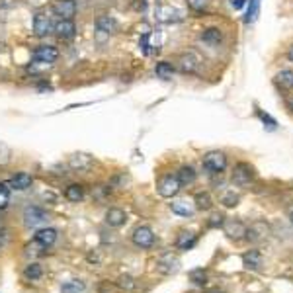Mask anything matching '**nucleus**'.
I'll return each mask as SVG.
<instances>
[{
  "label": "nucleus",
  "mask_w": 293,
  "mask_h": 293,
  "mask_svg": "<svg viewBox=\"0 0 293 293\" xmlns=\"http://www.w3.org/2000/svg\"><path fill=\"white\" fill-rule=\"evenodd\" d=\"M225 217L221 213H215V215H211V219H209V227H221L225 221H223Z\"/></svg>",
  "instance_id": "72a5a7b5"
},
{
  "label": "nucleus",
  "mask_w": 293,
  "mask_h": 293,
  "mask_svg": "<svg viewBox=\"0 0 293 293\" xmlns=\"http://www.w3.org/2000/svg\"><path fill=\"white\" fill-rule=\"evenodd\" d=\"M65 198L68 201H72V203H79L84 198V188L80 184H70V186L65 188Z\"/></svg>",
  "instance_id": "412c9836"
},
{
  "label": "nucleus",
  "mask_w": 293,
  "mask_h": 293,
  "mask_svg": "<svg viewBox=\"0 0 293 293\" xmlns=\"http://www.w3.org/2000/svg\"><path fill=\"white\" fill-rule=\"evenodd\" d=\"M291 223H293V213H291Z\"/></svg>",
  "instance_id": "ea45409f"
},
{
  "label": "nucleus",
  "mask_w": 293,
  "mask_h": 293,
  "mask_svg": "<svg viewBox=\"0 0 293 293\" xmlns=\"http://www.w3.org/2000/svg\"><path fill=\"white\" fill-rule=\"evenodd\" d=\"M47 221V211L38 205H27L24 209V225L26 227H40Z\"/></svg>",
  "instance_id": "7ed1b4c3"
},
{
  "label": "nucleus",
  "mask_w": 293,
  "mask_h": 293,
  "mask_svg": "<svg viewBox=\"0 0 293 293\" xmlns=\"http://www.w3.org/2000/svg\"><path fill=\"white\" fill-rule=\"evenodd\" d=\"M229 4H231V8H235V10H240V8L246 4V0H229Z\"/></svg>",
  "instance_id": "c9c22d12"
},
{
  "label": "nucleus",
  "mask_w": 293,
  "mask_h": 293,
  "mask_svg": "<svg viewBox=\"0 0 293 293\" xmlns=\"http://www.w3.org/2000/svg\"><path fill=\"white\" fill-rule=\"evenodd\" d=\"M194 201H196V207H198V209H209V207L213 205L211 196H209L207 192H200V194H196Z\"/></svg>",
  "instance_id": "bb28decb"
},
{
  "label": "nucleus",
  "mask_w": 293,
  "mask_h": 293,
  "mask_svg": "<svg viewBox=\"0 0 293 293\" xmlns=\"http://www.w3.org/2000/svg\"><path fill=\"white\" fill-rule=\"evenodd\" d=\"M242 264L248 270H258V268L262 266V256H260L258 250H250V252H246L242 256Z\"/></svg>",
  "instance_id": "aec40b11"
},
{
  "label": "nucleus",
  "mask_w": 293,
  "mask_h": 293,
  "mask_svg": "<svg viewBox=\"0 0 293 293\" xmlns=\"http://www.w3.org/2000/svg\"><path fill=\"white\" fill-rule=\"evenodd\" d=\"M131 239H133V242L139 246V248H151V246L155 244V233H153V229H151V227L139 225L133 231Z\"/></svg>",
  "instance_id": "f03ea898"
},
{
  "label": "nucleus",
  "mask_w": 293,
  "mask_h": 293,
  "mask_svg": "<svg viewBox=\"0 0 293 293\" xmlns=\"http://www.w3.org/2000/svg\"><path fill=\"white\" fill-rule=\"evenodd\" d=\"M254 178V168L246 162H240L235 166V172H233V182L237 186H246L250 180Z\"/></svg>",
  "instance_id": "0eeeda50"
},
{
  "label": "nucleus",
  "mask_w": 293,
  "mask_h": 293,
  "mask_svg": "<svg viewBox=\"0 0 293 293\" xmlns=\"http://www.w3.org/2000/svg\"><path fill=\"white\" fill-rule=\"evenodd\" d=\"M10 203V186L6 182H0V209H6Z\"/></svg>",
  "instance_id": "cd10ccee"
},
{
  "label": "nucleus",
  "mask_w": 293,
  "mask_h": 293,
  "mask_svg": "<svg viewBox=\"0 0 293 293\" xmlns=\"http://www.w3.org/2000/svg\"><path fill=\"white\" fill-rule=\"evenodd\" d=\"M170 209H172V213L182 215V217H192V215H194V207H192V203H188L186 200L172 201V203H170Z\"/></svg>",
  "instance_id": "6ab92c4d"
},
{
  "label": "nucleus",
  "mask_w": 293,
  "mask_h": 293,
  "mask_svg": "<svg viewBox=\"0 0 293 293\" xmlns=\"http://www.w3.org/2000/svg\"><path fill=\"white\" fill-rule=\"evenodd\" d=\"M118 285H120L121 289H127V291H131V289H135V280L133 278H129V276H125V278H121L120 281H118Z\"/></svg>",
  "instance_id": "7c9ffc66"
},
{
  "label": "nucleus",
  "mask_w": 293,
  "mask_h": 293,
  "mask_svg": "<svg viewBox=\"0 0 293 293\" xmlns=\"http://www.w3.org/2000/svg\"><path fill=\"white\" fill-rule=\"evenodd\" d=\"M180 68H182V72H194L196 70V59L192 55H184L180 59Z\"/></svg>",
  "instance_id": "c85d7f7f"
},
{
  "label": "nucleus",
  "mask_w": 293,
  "mask_h": 293,
  "mask_svg": "<svg viewBox=\"0 0 293 293\" xmlns=\"http://www.w3.org/2000/svg\"><path fill=\"white\" fill-rule=\"evenodd\" d=\"M57 237H59V233H57L55 229H51V227L40 229V231L35 233V240H38L40 244H43L45 248H47V246H53L55 240H57Z\"/></svg>",
  "instance_id": "f8f14e48"
},
{
  "label": "nucleus",
  "mask_w": 293,
  "mask_h": 293,
  "mask_svg": "<svg viewBox=\"0 0 293 293\" xmlns=\"http://www.w3.org/2000/svg\"><path fill=\"white\" fill-rule=\"evenodd\" d=\"M31 184H33V178L27 172H16L12 178H10V182H8L10 190H16V192H24V190H27Z\"/></svg>",
  "instance_id": "9d476101"
},
{
  "label": "nucleus",
  "mask_w": 293,
  "mask_h": 293,
  "mask_svg": "<svg viewBox=\"0 0 293 293\" xmlns=\"http://www.w3.org/2000/svg\"><path fill=\"white\" fill-rule=\"evenodd\" d=\"M96 27H98V31L114 33V31L118 29V22H116L114 18H109V16H100V18L96 20Z\"/></svg>",
  "instance_id": "a211bd4d"
},
{
  "label": "nucleus",
  "mask_w": 293,
  "mask_h": 293,
  "mask_svg": "<svg viewBox=\"0 0 293 293\" xmlns=\"http://www.w3.org/2000/svg\"><path fill=\"white\" fill-rule=\"evenodd\" d=\"M53 12L61 20H72L77 14V2L75 0H55Z\"/></svg>",
  "instance_id": "20e7f679"
},
{
  "label": "nucleus",
  "mask_w": 293,
  "mask_h": 293,
  "mask_svg": "<svg viewBox=\"0 0 293 293\" xmlns=\"http://www.w3.org/2000/svg\"><path fill=\"white\" fill-rule=\"evenodd\" d=\"M258 14H260V0H250V6H248L246 16H244V24H254Z\"/></svg>",
  "instance_id": "a878e982"
},
{
  "label": "nucleus",
  "mask_w": 293,
  "mask_h": 293,
  "mask_svg": "<svg viewBox=\"0 0 293 293\" xmlns=\"http://www.w3.org/2000/svg\"><path fill=\"white\" fill-rule=\"evenodd\" d=\"M203 168L211 174H221L227 168V157L219 151H211L203 157Z\"/></svg>",
  "instance_id": "f257e3e1"
},
{
  "label": "nucleus",
  "mask_w": 293,
  "mask_h": 293,
  "mask_svg": "<svg viewBox=\"0 0 293 293\" xmlns=\"http://www.w3.org/2000/svg\"><path fill=\"white\" fill-rule=\"evenodd\" d=\"M125 221H127V213H125L123 209H120V207H112V209H107L106 223L109 227H121Z\"/></svg>",
  "instance_id": "4468645a"
},
{
  "label": "nucleus",
  "mask_w": 293,
  "mask_h": 293,
  "mask_svg": "<svg viewBox=\"0 0 293 293\" xmlns=\"http://www.w3.org/2000/svg\"><path fill=\"white\" fill-rule=\"evenodd\" d=\"M196 242H198V237H196L194 233L182 231V233L178 235V239H176V246H178L180 250H190V248L196 246Z\"/></svg>",
  "instance_id": "dca6fc26"
},
{
  "label": "nucleus",
  "mask_w": 293,
  "mask_h": 293,
  "mask_svg": "<svg viewBox=\"0 0 293 293\" xmlns=\"http://www.w3.org/2000/svg\"><path fill=\"white\" fill-rule=\"evenodd\" d=\"M287 57H289V61H293V45H291V49H289V53H287Z\"/></svg>",
  "instance_id": "e433bc0d"
},
{
  "label": "nucleus",
  "mask_w": 293,
  "mask_h": 293,
  "mask_svg": "<svg viewBox=\"0 0 293 293\" xmlns=\"http://www.w3.org/2000/svg\"><path fill=\"white\" fill-rule=\"evenodd\" d=\"M33 59L43 63V65H53L55 61L59 59V49L55 45H40L33 51Z\"/></svg>",
  "instance_id": "39448f33"
},
{
  "label": "nucleus",
  "mask_w": 293,
  "mask_h": 293,
  "mask_svg": "<svg viewBox=\"0 0 293 293\" xmlns=\"http://www.w3.org/2000/svg\"><path fill=\"white\" fill-rule=\"evenodd\" d=\"M276 84L280 86L281 90H293V70H289V68L280 70L276 75Z\"/></svg>",
  "instance_id": "f3484780"
},
{
  "label": "nucleus",
  "mask_w": 293,
  "mask_h": 293,
  "mask_svg": "<svg viewBox=\"0 0 293 293\" xmlns=\"http://www.w3.org/2000/svg\"><path fill=\"white\" fill-rule=\"evenodd\" d=\"M190 278H192L194 283H198V285H203L205 280H207V276H205V272H203V270H194V272L190 274Z\"/></svg>",
  "instance_id": "c756f323"
},
{
  "label": "nucleus",
  "mask_w": 293,
  "mask_h": 293,
  "mask_svg": "<svg viewBox=\"0 0 293 293\" xmlns=\"http://www.w3.org/2000/svg\"><path fill=\"white\" fill-rule=\"evenodd\" d=\"M289 106H291V109H293V102H291V104H289Z\"/></svg>",
  "instance_id": "58836bf2"
},
{
  "label": "nucleus",
  "mask_w": 293,
  "mask_h": 293,
  "mask_svg": "<svg viewBox=\"0 0 293 293\" xmlns=\"http://www.w3.org/2000/svg\"><path fill=\"white\" fill-rule=\"evenodd\" d=\"M188 4L194 8V10H203L207 6V0H188Z\"/></svg>",
  "instance_id": "f704fd0d"
},
{
  "label": "nucleus",
  "mask_w": 293,
  "mask_h": 293,
  "mask_svg": "<svg viewBox=\"0 0 293 293\" xmlns=\"http://www.w3.org/2000/svg\"><path fill=\"white\" fill-rule=\"evenodd\" d=\"M155 72H157L159 79L170 80L174 75V67L170 63H166V61H160V63H157V67H155Z\"/></svg>",
  "instance_id": "5701e85b"
},
{
  "label": "nucleus",
  "mask_w": 293,
  "mask_h": 293,
  "mask_svg": "<svg viewBox=\"0 0 293 293\" xmlns=\"http://www.w3.org/2000/svg\"><path fill=\"white\" fill-rule=\"evenodd\" d=\"M178 192H180V182H178V178L172 176V174L164 176L159 182V194L162 198H174Z\"/></svg>",
  "instance_id": "423d86ee"
},
{
  "label": "nucleus",
  "mask_w": 293,
  "mask_h": 293,
  "mask_svg": "<svg viewBox=\"0 0 293 293\" xmlns=\"http://www.w3.org/2000/svg\"><path fill=\"white\" fill-rule=\"evenodd\" d=\"M53 31L61 40H72L77 35V26L72 20H59L57 24H53Z\"/></svg>",
  "instance_id": "1a4fd4ad"
},
{
  "label": "nucleus",
  "mask_w": 293,
  "mask_h": 293,
  "mask_svg": "<svg viewBox=\"0 0 293 293\" xmlns=\"http://www.w3.org/2000/svg\"><path fill=\"white\" fill-rule=\"evenodd\" d=\"M68 164H70V168H75V170H88V168L92 166V157H90V155L77 153V155H72V157L68 159Z\"/></svg>",
  "instance_id": "ddd939ff"
},
{
  "label": "nucleus",
  "mask_w": 293,
  "mask_h": 293,
  "mask_svg": "<svg viewBox=\"0 0 293 293\" xmlns=\"http://www.w3.org/2000/svg\"><path fill=\"white\" fill-rule=\"evenodd\" d=\"M225 233L229 237H233V239H239V237H242V235L246 233V229H244V225L239 223V221H227Z\"/></svg>",
  "instance_id": "4be33fe9"
},
{
  "label": "nucleus",
  "mask_w": 293,
  "mask_h": 293,
  "mask_svg": "<svg viewBox=\"0 0 293 293\" xmlns=\"http://www.w3.org/2000/svg\"><path fill=\"white\" fill-rule=\"evenodd\" d=\"M33 31H35V35H40V38H45L47 33H51V31H53L51 18L43 12L35 14V18H33Z\"/></svg>",
  "instance_id": "6e6552de"
},
{
  "label": "nucleus",
  "mask_w": 293,
  "mask_h": 293,
  "mask_svg": "<svg viewBox=\"0 0 293 293\" xmlns=\"http://www.w3.org/2000/svg\"><path fill=\"white\" fill-rule=\"evenodd\" d=\"M223 203H225L227 207H235L237 203H239V196H235V194H225L223 196Z\"/></svg>",
  "instance_id": "473e14b6"
},
{
  "label": "nucleus",
  "mask_w": 293,
  "mask_h": 293,
  "mask_svg": "<svg viewBox=\"0 0 293 293\" xmlns=\"http://www.w3.org/2000/svg\"><path fill=\"white\" fill-rule=\"evenodd\" d=\"M84 289H86V285H84V281L80 280H70L61 285L63 293H84Z\"/></svg>",
  "instance_id": "b1692460"
},
{
  "label": "nucleus",
  "mask_w": 293,
  "mask_h": 293,
  "mask_svg": "<svg viewBox=\"0 0 293 293\" xmlns=\"http://www.w3.org/2000/svg\"><path fill=\"white\" fill-rule=\"evenodd\" d=\"M209 293H225V291H219V289H215V291H209Z\"/></svg>",
  "instance_id": "4c0bfd02"
},
{
  "label": "nucleus",
  "mask_w": 293,
  "mask_h": 293,
  "mask_svg": "<svg viewBox=\"0 0 293 293\" xmlns=\"http://www.w3.org/2000/svg\"><path fill=\"white\" fill-rule=\"evenodd\" d=\"M221 40H223V33H221L219 27H207V29L201 31V41L207 43V45H211V47L219 45Z\"/></svg>",
  "instance_id": "2eb2a0df"
},
{
  "label": "nucleus",
  "mask_w": 293,
  "mask_h": 293,
  "mask_svg": "<svg viewBox=\"0 0 293 293\" xmlns=\"http://www.w3.org/2000/svg\"><path fill=\"white\" fill-rule=\"evenodd\" d=\"M258 118H260V120H262V123H264V125H268L270 129H274V127L278 125V123H276V120H272V118H270L268 114H264V112H260V109H258Z\"/></svg>",
  "instance_id": "2f4dec72"
},
{
  "label": "nucleus",
  "mask_w": 293,
  "mask_h": 293,
  "mask_svg": "<svg viewBox=\"0 0 293 293\" xmlns=\"http://www.w3.org/2000/svg\"><path fill=\"white\" fill-rule=\"evenodd\" d=\"M41 276H43V270H41L40 264H27V266L24 268V278H26L27 281L40 280Z\"/></svg>",
  "instance_id": "393cba45"
},
{
  "label": "nucleus",
  "mask_w": 293,
  "mask_h": 293,
  "mask_svg": "<svg viewBox=\"0 0 293 293\" xmlns=\"http://www.w3.org/2000/svg\"><path fill=\"white\" fill-rule=\"evenodd\" d=\"M176 178H178L180 186H192V184L196 182V178H198V172H196L194 166L184 164V166H180V170L176 172Z\"/></svg>",
  "instance_id": "9b49d317"
}]
</instances>
